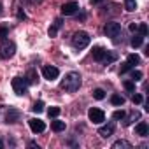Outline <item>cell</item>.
I'll return each instance as SVG.
<instances>
[{
    "instance_id": "obj_1",
    "label": "cell",
    "mask_w": 149,
    "mask_h": 149,
    "mask_svg": "<svg viewBox=\"0 0 149 149\" xmlns=\"http://www.w3.org/2000/svg\"><path fill=\"white\" fill-rule=\"evenodd\" d=\"M61 88L68 93H74V91H77L81 88V76L77 72H68L67 76L63 77L61 81Z\"/></svg>"
},
{
    "instance_id": "obj_2",
    "label": "cell",
    "mask_w": 149,
    "mask_h": 149,
    "mask_svg": "<svg viewBox=\"0 0 149 149\" xmlns=\"http://www.w3.org/2000/svg\"><path fill=\"white\" fill-rule=\"evenodd\" d=\"M91 54H93V58H95L97 61H100V63H105V65L112 63V61L118 58V54H116V53H112V51H107V49H104V47H100V46L93 47Z\"/></svg>"
},
{
    "instance_id": "obj_3",
    "label": "cell",
    "mask_w": 149,
    "mask_h": 149,
    "mask_svg": "<svg viewBox=\"0 0 149 149\" xmlns=\"http://www.w3.org/2000/svg\"><path fill=\"white\" fill-rule=\"evenodd\" d=\"M14 53H16L14 42H11V40H7V39H2V40H0V58H4V60L13 58Z\"/></svg>"
},
{
    "instance_id": "obj_4",
    "label": "cell",
    "mask_w": 149,
    "mask_h": 149,
    "mask_svg": "<svg viewBox=\"0 0 149 149\" xmlns=\"http://www.w3.org/2000/svg\"><path fill=\"white\" fill-rule=\"evenodd\" d=\"M104 32H105V35L107 37H111L112 40H119V37H121V25L119 23H114V21H109V23H105V28H104Z\"/></svg>"
},
{
    "instance_id": "obj_5",
    "label": "cell",
    "mask_w": 149,
    "mask_h": 149,
    "mask_svg": "<svg viewBox=\"0 0 149 149\" xmlns=\"http://www.w3.org/2000/svg\"><path fill=\"white\" fill-rule=\"evenodd\" d=\"M90 44V35L86 32H76L72 37V46L76 49H84Z\"/></svg>"
},
{
    "instance_id": "obj_6",
    "label": "cell",
    "mask_w": 149,
    "mask_h": 149,
    "mask_svg": "<svg viewBox=\"0 0 149 149\" xmlns=\"http://www.w3.org/2000/svg\"><path fill=\"white\" fill-rule=\"evenodd\" d=\"M13 90H14L16 95L23 97V95H26L28 84H26V81H25L23 77H14V79H13Z\"/></svg>"
},
{
    "instance_id": "obj_7",
    "label": "cell",
    "mask_w": 149,
    "mask_h": 149,
    "mask_svg": "<svg viewBox=\"0 0 149 149\" xmlns=\"http://www.w3.org/2000/svg\"><path fill=\"white\" fill-rule=\"evenodd\" d=\"M88 118H90V121H91V123L100 125V123H104V121H105V112H104L102 109L93 107V109H90V111H88Z\"/></svg>"
},
{
    "instance_id": "obj_8",
    "label": "cell",
    "mask_w": 149,
    "mask_h": 149,
    "mask_svg": "<svg viewBox=\"0 0 149 149\" xmlns=\"http://www.w3.org/2000/svg\"><path fill=\"white\" fill-rule=\"evenodd\" d=\"M42 76H44V79H47V81H53V79H56V77L60 76V70H58L56 67L46 65V67L42 68Z\"/></svg>"
},
{
    "instance_id": "obj_9",
    "label": "cell",
    "mask_w": 149,
    "mask_h": 149,
    "mask_svg": "<svg viewBox=\"0 0 149 149\" xmlns=\"http://www.w3.org/2000/svg\"><path fill=\"white\" fill-rule=\"evenodd\" d=\"M28 125H30V128H32V132H35V133H42L44 130H46V125H44V121L42 119H30L28 121Z\"/></svg>"
},
{
    "instance_id": "obj_10",
    "label": "cell",
    "mask_w": 149,
    "mask_h": 149,
    "mask_svg": "<svg viewBox=\"0 0 149 149\" xmlns=\"http://www.w3.org/2000/svg\"><path fill=\"white\" fill-rule=\"evenodd\" d=\"M77 9H79L77 2H68V4H63V6H61V14H65V16H72Z\"/></svg>"
},
{
    "instance_id": "obj_11",
    "label": "cell",
    "mask_w": 149,
    "mask_h": 149,
    "mask_svg": "<svg viewBox=\"0 0 149 149\" xmlns=\"http://www.w3.org/2000/svg\"><path fill=\"white\" fill-rule=\"evenodd\" d=\"M114 123H109V125H104V126H100V130H98V135H102L104 139H109L112 133H114Z\"/></svg>"
},
{
    "instance_id": "obj_12",
    "label": "cell",
    "mask_w": 149,
    "mask_h": 149,
    "mask_svg": "<svg viewBox=\"0 0 149 149\" xmlns=\"http://www.w3.org/2000/svg\"><path fill=\"white\" fill-rule=\"evenodd\" d=\"M19 116H21V112L18 109H9L6 114V123H16V121H19Z\"/></svg>"
},
{
    "instance_id": "obj_13",
    "label": "cell",
    "mask_w": 149,
    "mask_h": 149,
    "mask_svg": "<svg viewBox=\"0 0 149 149\" xmlns=\"http://www.w3.org/2000/svg\"><path fill=\"white\" fill-rule=\"evenodd\" d=\"M139 118H140V112H139V111H132V112H130L128 116H125L121 121H123V125H125V126H130V125H132L135 119H139Z\"/></svg>"
},
{
    "instance_id": "obj_14",
    "label": "cell",
    "mask_w": 149,
    "mask_h": 149,
    "mask_svg": "<svg viewBox=\"0 0 149 149\" xmlns=\"http://www.w3.org/2000/svg\"><path fill=\"white\" fill-rule=\"evenodd\" d=\"M135 133L140 135V137H147V133H149V126H147V123H146V121H140V123L135 126Z\"/></svg>"
},
{
    "instance_id": "obj_15",
    "label": "cell",
    "mask_w": 149,
    "mask_h": 149,
    "mask_svg": "<svg viewBox=\"0 0 149 149\" xmlns=\"http://www.w3.org/2000/svg\"><path fill=\"white\" fill-rule=\"evenodd\" d=\"M112 149H132V144L126 140H116L112 144Z\"/></svg>"
},
{
    "instance_id": "obj_16",
    "label": "cell",
    "mask_w": 149,
    "mask_h": 149,
    "mask_svg": "<svg viewBox=\"0 0 149 149\" xmlns=\"http://www.w3.org/2000/svg\"><path fill=\"white\" fill-rule=\"evenodd\" d=\"M60 26H61V19H56V21H54V25H53V26H49V30H47V33H49V37H54Z\"/></svg>"
},
{
    "instance_id": "obj_17",
    "label": "cell",
    "mask_w": 149,
    "mask_h": 149,
    "mask_svg": "<svg viewBox=\"0 0 149 149\" xmlns=\"http://www.w3.org/2000/svg\"><path fill=\"white\" fill-rule=\"evenodd\" d=\"M25 81H26V84H33L35 81H37V74H35V70H30L28 74H26V77H23Z\"/></svg>"
},
{
    "instance_id": "obj_18",
    "label": "cell",
    "mask_w": 149,
    "mask_h": 149,
    "mask_svg": "<svg viewBox=\"0 0 149 149\" xmlns=\"http://www.w3.org/2000/svg\"><path fill=\"white\" fill-rule=\"evenodd\" d=\"M142 42H144V37L140 33H135L133 39H132V46L133 47H139V46H142Z\"/></svg>"
},
{
    "instance_id": "obj_19",
    "label": "cell",
    "mask_w": 149,
    "mask_h": 149,
    "mask_svg": "<svg viewBox=\"0 0 149 149\" xmlns=\"http://www.w3.org/2000/svg\"><path fill=\"white\" fill-rule=\"evenodd\" d=\"M53 130L54 132H63L65 130V121H53Z\"/></svg>"
},
{
    "instance_id": "obj_20",
    "label": "cell",
    "mask_w": 149,
    "mask_h": 149,
    "mask_svg": "<svg viewBox=\"0 0 149 149\" xmlns=\"http://www.w3.org/2000/svg\"><path fill=\"white\" fill-rule=\"evenodd\" d=\"M125 9L126 11H135L137 9V2H135V0H125Z\"/></svg>"
},
{
    "instance_id": "obj_21",
    "label": "cell",
    "mask_w": 149,
    "mask_h": 149,
    "mask_svg": "<svg viewBox=\"0 0 149 149\" xmlns=\"http://www.w3.org/2000/svg\"><path fill=\"white\" fill-rule=\"evenodd\" d=\"M111 102H112L114 105H123V104H125V98L119 97V95H112V97H111Z\"/></svg>"
},
{
    "instance_id": "obj_22",
    "label": "cell",
    "mask_w": 149,
    "mask_h": 149,
    "mask_svg": "<svg viewBox=\"0 0 149 149\" xmlns=\"http://www.w3.org/2000/svg\"><path fill=\"white\" fill-rule=\"evenodd\" d=\"M93 97H95L97 100H104V98H105V91L100 90V88H97V90L93 91Z\"/></svg>"
},
{
    "instance_id": "obj_23",
    "label": "cell",
    "mask_w": 149,
    "mask_h": 149,
    "mask_svg": "<svg viewBox=\"0 0 149 149\" xmlns=\"http://www.w3.org/2000/svg\"><path fill=\"white\" fill-rule=\"evenodd\" d=\"M32 111H33V112H37V114H39V112H42V111H44V104H42L40 100H39V102H35V104H33V107H32Z\"/></svg>"
},
{
    "instance_id": "obj_24",
    "label": "cell",
    "mask_w": 149,
    "mask_h": 149,
    "mask_svg": "<svg viewBox=\"0 0 149 149\" xmlns=\"http://www.w3.org/2000/svg\"><path fill=\"white\" fill-rule=\"evenodd\" d=\"M137 30H139V33H140L142 37H146V35H147V25H146V23H140V25L137 26Z\"/></svg>"
},
{
    "instance_id": "obj_25",
    "label": "cell",
    "mask_w": 149,
    "mask_h": 149,
    "mask_svg": "<svg viewBox=\"0 0 149 149\" xmlns=\"http://www.w3.org/2000/svg\"><path fill=\"white\" fill-rule=\"evenodd\" d=\"M139 61H140V58H139L137 54H130V56H128V63H130L132 67H133V65H137Z\"/></svg>"
},
{
    "instance_id": "obj_26",
    "label": "cell",
    "mask_w": 149,
    "mask_h": 149,
    "mask_svg": "<svg viewBox=\"0 0 149 149\" xmlns=\"http://www.w3.org/2000/svg\"><path fill=\"white\" fill-rule=\"evenodd\" d=\"M47 114H49V118H58V114H60V107H51V109L47 111Z\"/></svg>"
},
{
    "instance_id": "obj_27",
    "label": "cell",
    "mask_w": 149,
    "mask_h": 149,
    "mask_svg": "<svg viewBox=\"0 0 149 149\" xmlns=\"http://www.w3.org/2000/svg\"><path fill=\"white\" fill-rule=\"evenodd\" d=\"M132 79H133V81H139V79H142V72H139V70H133V72H132Z\"/></svg>"
},
{
    "instance_id": "obj_28",
    "label": "cell",
    "mask_w": 149,
    "mask_h": 149,
    "mask_svg": "<svg viewBox=\"0 0 149 149\" xmlns=\"http://www.w3.org/2000/svg\"><path fill=\"white\" fill-rule=\"evenodd\" d=\"M125 88H126L128 91H133V90H135V84H133V81H125Z\"/></svg>"
},
{
    "instance_id": "obj_29",
    "label": "cell",
    "mask_w": 149,
    "mask_h": 149,
    "mask_svg": "<svg viewBox=\"0 0 149 149\" xmlns=\"http://www.w3.org/2000/svg\"><path fill=\"white\" fill-rule=\"evenodd\" d=\"M132 102H133V104H142V95L135 93V95L132 97Z\"/></svg>"
},
{
    "instance_id": "obj_30",
    "label": "cell",
    "mask_w": 149,
    "mask_h": 149,
    "mask_svg": "<svg viewBox=\"0 0 149 149\" xmlns=\"http://www.w3.org/2000/svg\"><path fill=\"white\" fill-rule=\"evenodd\" d=\"M112 118H114V119H123V118H125V111H116V112L112 114Z\"/></svg>"
},
{
    "instance_id": "obj_31",
    "label": "cell",
    "mask_w": 149,
    "mask_h": 149,
    "mask_svg": "<svg viewBox=\"0 0 149 149\" xmlns=\"http://www.w3.org/2000/svg\"><path fill=\"white\" fill-rule=\"evenodd\" d=\"M130 68H132V65H130V63H128V61H126V63H125V65H123V67H121V74H125V72H128V70H130Z\"/></svg>"
},
{
    "instance_id": "obj_32",
    "label": "cell",
    "mask_w": 149,
    "mask_h": 149,
    "mask_svg": "<svg viewBox=\"0 0 149 149\" xmlns=\"http://www.w3.org/2000/svg\"><path fill=\"white\" fill-rule=\"evenodd\" d=\"M26 2L30 6H39V4H42V0H26Z\"/></svg>"
},
{
    "instance_id": "obj_33",
    "label": "cell",
    "mask_w": 149,
    "mask_h": 149,
    "mask_svg": "<svg viewBox=\"0 0 149 149\" xmlns=\"http://www.w3.org/2000/svg\"><path fill=\"white\" fill-rule=\"evenodd\" d=\"M7 35V28H0V39H6Z\"/></svg>"
},
{
    "instance_id": "obj_34",
    "label": "cell",
    "mask_w": 149,
    "mask_h": 149,
    "mask_svg": "<svg viewBox=\"0 0 149 149\" xmlns=\"http://www.w3.org/2000/svg\"><path fill=\"white\" fill-rule=\"evenodd\" d=\"M130 30H132V32H137V25H135V23H132V25H130Z\"/></svg>"
},
{
    "instance_id": "obj_35",
    "label": "cell",
    "mask_w": 149,
    "mask_h": 149,
    "mask_svg": "<svg viewBox=\"0 0 149 149\" xmlns=\"http://www.w3.org/2000/svg\"><path fill=\"white\" fill-rule=\"evenodd\" d=\"M28 146H30V147H37V149H39V146H37L35 142H28Z\"/></svg>"
},
{
    "instance_id": "obj_36",
    "label": "cell",
    "mask_w": 149,
    "mask_h": 149,
    "mask_svg": "<svg viewBox=\"0 0 149 149\" xmlns=\"http://www.w3.org/2000/svg\"><path fill=\"white\" fill-rule=\"evenodd\" d=\"M91 2H93V4H100V2H102V0H91Z\"/></svg>"
},
{
    "instance_id": "obj_37",
    "label": "cell",
    "mask_w": 149,
    "mask_h": 149,
    "mask_svg": "<svg viewBox=\"0 0 149 149\" xmlns=\"http://www.w3.org/2000/svg\"><path fill=\"white\" fill-rule=\"evenodd\" d=\"M4 13V9H2V4H0V14H2Z\"/></svg>"
},
{
    "instance_id": "obj_38",
    "label": "cell",
    "mask_w": 149,
    "mask_h": 149,
    "mask_svg": "<svg viewBox=\"0 0 149 149\" xmlns=\"http://www.w3.org/2000/svg\"><path fill=\"white\" fill-rule=\"evenodd\" d=\"M2 147H4V142H2V140H0V149H2Z\"/></svg>"
}]
</instances>
